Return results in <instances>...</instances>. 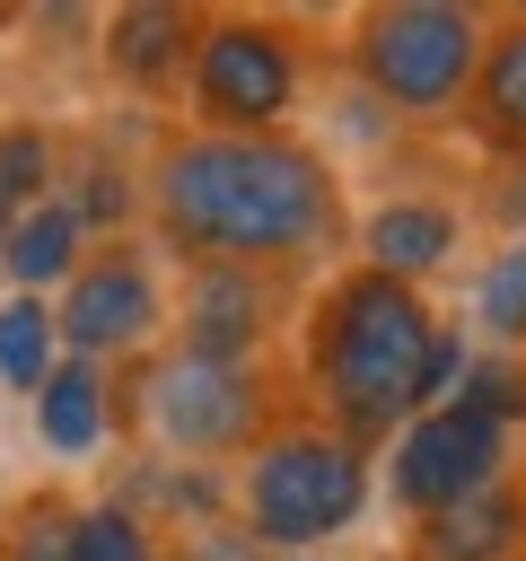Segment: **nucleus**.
Segmentation results:
<instances>
[{
    "instance_id": "nucleus-1",
    "label": "nucleus",
    "mask_w": 526,
    "mask_h": 561,
    "mask_svg": "<svg viewBox=\"0 0 526 561\" xmlns=\"http://www.w3.org/2000/svg\"><path fill=\"white\" fill-rule=\"evenodd\" d=\"M140 193L175 263L289 280L351 245L342 167L307 131H167Z\"/></svg>"
},
{
    "instance_id": "nucleus-2",
    "label": "nucleus",
    "mask_w": 526,
    "mask_h": 561,
    "mask_svg": "<svg viewBox=\"0 0 526 561\" xmlns=\"http://www.w3.org/2000/svg\"><path fill=\"white\" fill-rule=\"evenodd\" d=\"M438 298L403 289L368 263H333L298 316V377H307V421H324L351 447H386L421 412V368L438 342Z\"/></svg>"
},
{
    "instance_id": "nucleus-3",
    "label": "nucleus",
    "mask_w": 526,
    "mask_h": 561,
    "mask_svg": "<svg viewBox=\"0 0 526 561\" xmlns=\"http://www.w3.org/2000/svg\"><path fill=\"white\" fill-rule=\"evenodd\" d=\"M368 491H377V456L333 438L324 421H281L228 482V517L272 552H324L333 535H351L368 517Z\"/></svg>"
},
{
    "instance_id": "nucleus-4",
    "label": "nucleus",
    "mask_w": 526,
    "mask_h": 561,
    "mask_svg": "<svg viewBox=\"0 0 526 561\" xmlns=\"http://www.w3.org/2000/svg\"><path fill=\"white\" fill-rule=\"evenodd\" d=\"M491 44V9L465 0H377L351 18V79L395 123H456Z\"/></svg>"
},
{
    "instance_id": "nucleus-5",
    "label": "nucleus",
    "mask_w": 526,
    "mask_h": 561,
    "mask_svg": "<svg viewBox=\"0 0 526 561\" xmlns=\"http://www.w3.org/2000/svg\"><path fill=\"white\" fill-rule=\"evenodd\" d=\"M132 412L140 430L184 456V465H245L289 412H281V386L263 359H202V351H175L158 342L132 377Z\"/></svg>"
},
{
    "instance_id": "nucleus-6",
    "label": "nucleus",
    "mask_w": 526,
    "mask_h": 561,
    "mask_svg": "<svg viewBox=\"0 0 526 561\" xmlns=\"http://www.w3.org/2000/svg\"><path fill=\"white\" fill-rule=\"evenodd\" d=\"M307 96V35L272 9H202V44L184 70L193 131H289Z\"/></svg>"
},
{
    "instance_id": "nucleus-7",
    "label": "nucleus",
    "mask_w": 526,
    "mask_h": 561,
    "mask_svg": "<svg viewBox=\"0 0 526 561\" xmlns=\"http://www.w3.org/2000/svg\"><path fill=\"white\" fill-rule=\"evenodd\" d=\"M167 307H175V289H167L158 254L132 245V237H105L96 254H79V272H70L61 298H53L61 359H96V368L149 359V351L167 342Z\"/></svg>"
},
{
    "instance_id": "nucleus-8",
    "label": "nucleus",
    "mask_w": 526,
    "mask_h": 561,
    "mask_svg": "<svg viewBox=\"0 0 526 561\" xmlns=\"http://www.w3.org/2000/svg\"><path fill=\"white\" fill-rule=\"evenodd\" d=\"M281 316H289V289L263 272H228V263H184L175 307H167L175 351H202V359H263Z\"/></svg>"
},
{
    "instance_id": "nucleus-9",
    "label": "nucleus",
    "mask_w": 526,
    "mask_h": 561,
    "mask_svg": "<svg viewBox=\"0 0 526 561\" xmlns=\"http://www.w3.org/2000/svg\"><path fill=\"white\" fill-rule=\"evenodd\" d=\"M465 237H473V219H465V202H447V193H377V202L351 219L359 263L386 272V280H403V289L447 280V272L465 263Z\"/></svg>"
},
{
    "instance_id": "nucleus-10",
    "label": "nucleus",
    "mask_w": 526,
    "mask_h": 561,
    "mask_svg": "<svg viewBox=\"0 0 526 561\" xmlns=\"http://www.w3.org/2000/svg\"><path fill=\"white\" fill-rule=\"evenodd\" d=\"M456 131L491 167L526 158V9H491V44H482V70H473V96H465Z\"/></svg>"
},
{
    "instance_id": "nucleus-11",
    "label": "nucleus",
    "mask_w": 526,
    "mask_h": 561,
    "mask_svg": "<svg viewBox=\"0 0 526 561\" xmlns=\"http://www.w3.org/2000/svg\"><path fill=\"white\" fill-rule=\"evenodd\" d=\"M403 561H526V473L403 526Z\"/></svg>"
},
{
    "instance_id": "nucleus-12",
    "label": "nucleus",
    "mask_w": 526,
    "mask_h": 561,
    "mask_svg": "<svg viewBox=\"0 0 526 561\" xmlns=\"http://www.w3.org/2000/svg\"><path fill=\"white\" fill-rule=\"evenodd\" d=\"M193 44H202V9H175V0H132L105 18V61L149 96H167L193 70Z\"/></svg>"
},
{
    "instance_id": "nucleus-13",
    "label": "nucleus",
    "mask_w": 526,
    "mask_h": 561,
    "mask_svg": "<svg viewBox=\"0 0 526 561\" xmlns=\"http://www.w3.org/2000/svg\"><path fill=\"white\" fill-rule=\"evenodd\" d=\"M105 421H114V377L96 359H61L35 386V438L53 456H96L105 447Z\"/></svg>"
},
{
    "instance_id": "nucleus-14",
    "label": "nucleus",
    "mask_w": 526,
    "mask_h": 561,
    "mask_svg": "<svg viewBox=\"0 0 526 561\" xmlns=\"http://www.w3.org/2000/svg\"><path fill=\"white\" fill-rule=\"evenodd\" d=\"M79 245H88L79 210H70V202H35V210H18V219H9L0 272L18 280V298H44V289H61V280L79 272Z\"/></svg>"
},
{
    "instance_id": "nucleus-15",
    "label": "nucleus",
    "mask_w": 526,
    "mask_h": 561,
    "mask_svg": "<svg viewBox=\"0 0 526 561\" xmlns=\"http://www.w3.org/2000/svg\"><path fill=\"white\" fill-rule=\"evenodd\" d=\"M465 333L473 351L526 359V245H491L465 280Z\"/></svg>"
},
{
    "instance_id": "nucleus-16",
    "label": "nucleus",
    "mask_w": 526,
    "mask_h": 561,
    "mask_svg": "<svg viewBox=\"0 0 526 561\" xmlns=\"http://www.w3.org/2000/svg\"><path fill=\"white\" fill-rule=\"evenodd\" d=\"M70 561H167V535L140 517V500H79L70 508Z\"/></svg>"
},
{
    "instance_id": "nucleus-17",
    "label": "nucleus",
    "mask_w": 526,
    "mask_h": 561,
    "mask_svg": "<svg viewBox=\"0 0 526 561\" xmlns=\"http://www.w3.org/2000/svg\"><path fill=\"white\" fill-rule=\"evenodd\" d=\"M61 368V333H53V298H9L0 307V386L35 394Z\"/></svg>"
},
{
    "instance_id": "nucleus-18",
    "label": "nucleus",
    "mask_w": 526,
    "mask_h": 561,
    "mask_svg": "<svg viewBox=\"0 0 526 561\" xmlns=\"http://www.w3.org/2000/svg\"><path fill=\"white\" fill-rule=\"evenodd\" d=\"M35 202H53V131L9 123V131H0V210L18 219V210H35Z\"/></svg>"
},
{
    "instance_id": "nucleus-19",
    "label": "nucleus",
    "mask_w": 526,
    "mask_h": 561,
    "mask_svg": "<svg viewBox=\"0 0 526 561\" xmlns=\"http://www.w3.org/2000/svg\"><path fill=\"white\" fill-rule=\"evenodd\" d=\"M0 561H70V500L35 491V500L0 526Z\"/></svg>"
},
{
    "instance_id": "nucleus-20",
    "label": "nucleus",
    "mask_w": 526,
    "mask_h": 561,
    "mask_svg": "<svg viewBox=\"0 0 526 561\" xmlns=\"http://www.w3.org/2000/svg\"><path fill=\"white\" fill-rule=\"evenodd\" d=\"M70 210H79V228H105V237H123V219H132V175H123V167H88Z\"/></svg>"
},
{
    "instance_id": "nucleus-21",
    "label": "nucleus",
    "mask_w": 526,
    "mask_h": 561,
    "mask_svg": "<svg viewBox=\"0 0 526 561\" xmlns=\"http://www.w3.org/2000/svg\"><path fill=\"white\" fill-rule=\"evenodd\" d=\"M482 219L500 228V245H526V158L491 167V184H482Z\"/></svg>"
},
{
    "instance_id": "nucleus-22",
    "label": "nucleus",
    "mask_w": 526,
    "mask_h": 561,
    "mask_svg": "<svg viewBox=\"0 0 526 561\" xmlns=\"http://www.w3.org/2000/svg\"><path fill=\"white\" fill-rule=\"evenodd\" d=\"M0 245H9V210H0Z\"/></svg>"
},
{
    "instance_id": "nucleus-23",
    "label": "nucleus",
    "mask_w": 526,
    "mask_h": 561,
    "mask_svg": "<svg viewBox=\"0 0 526 561\" xmlns=\"http://www.w3.org/2000/svg\"><path fill=\"white\" fill-rule=\"evenodd\" d=\"M289 561H324V552H289Z\"/></svg>"
},
{
    "instance_id": "nucleus-24",
    "label": "nucleus",
    "mask_w": 526,
    "mask_h": 561,
    "mask_svg": "<svg viewBox=\"0 0 526 561\" xmlns=\"http://www.w3.org/2000/svg\"><path fill=\"white\" fill-rule=\"evenodd\" d=\"M517 473H526V438H517Z\"/></svg>"
}]
</instances>
